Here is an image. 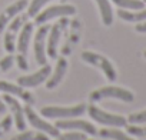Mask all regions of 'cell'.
Listing matches in <instances>:
<instances>
[{
  "mask_svg": "<svg viewBox=\"0 0 146 140\" xmlns=\"http://www.w3.org/2000/svg\"><path fill=\"white\" fill-rule=\"evenodd\" d=\"M88 136L83 131H78V130H73L69 133H59L57 137H54V140H86Z\"/></svg>",
  "mask_w": 146,
  "mask_h": 140,
  "instance_id": "cell-23",
  "label": "cell"
},
{
  "mask_svg": "<svg viewBox=\"0 0 146 140\" xmlns=\"http://www.w3.org/2000/svg\"><path fill=\"white\" fill-rule=\"evenodd\" d=\"M50 26L49 24H40V27L37 29L36 34H35V40H33V50H35V57L36 61L43 66L47 63V54H46V37L49 33Z\"/></svg>",
  "mask_w": 146,
  "mask_h": 140,
  "instance_id": "cell-10",
  "label": "cell"
},
{
  "mask_svg": "<svg viewBox=\"0 0 146 140\" xmlns=\"http://www.w3.org/2000/svg\"><path fill=\"white\" fill-rule=\"evenodd\" d=\"M98 134L103 139H110V140H135L127 133L119 130V127H103L98 130Z\"/></svg>",
  "mask_w": 146,
  "mask_h": 140,
  "instance_id": "cell-19",
  "label": "cell"
},
{
  "mask_svg": "<svg viewBox=\"0 0 146 140\" xmlns=\"http://www.w3.org/2000/svg\"><path fill=\"white\" fill-rule=\"evenodd\" d=\"M27 5H29L27 0H17V2L12 3L0 13V33L6 29V26L10 23V20H13L17 15H20L27 7Z\"/></svg>",
  "mask_w": 146,
  "mask_h": 140,
  "instance_id": "cell-14",
  "label": "cell"
},
{
  "mask_svg": "<svg viewBox=\"0 0 146 140\" xmlns=\"http://www.w3.org/2000/svg\"><path fill=\"white\" fill-rule=\"evenodd\" d=\"M119 9L126 10H140L145 9V0H112Z\"/></svg>",
  "mask_w": 146,
  "mask_h": 140,
  "instance_id": "cell-21",
  "label": "cell"
},
{
  "mask_svg": "<svg viewBox=\"0 0 146 140\" xmlns=\"http://www.w3.org/2000/svg\"><path fill=\"white\" fill-rule=\"evenodd\" d=\"M67 26H69L67 17H59V20L53 26H50L47 37H46V54L50 59L57 57V46H59L60 37H62L63 32L67 29Z\"/></svg>",
  "mask_w": 146,
  "mask_h": 140,
  "instance_id": "cell-5",
  "label": "cell"
},
{
  "mask_svg": "<svg viewBox=\"0 0 146 140\" xmlns=\"http://www.w3.org/2000/svg\"><path fill=\"white\" fill-rule=\"evenodd\" d=\"M23 112H25V117H26V122L30 123L35 129H37L39 131H43L46 133L47 136H52V137H57L60 130L54 126V124H50L49 122H46L43 117H40L30 104H26L23 107Z\"/></svg>",
  "mask_w": 146,
  "mask_h": 140,
  "instance_id": "cell-7",
  "label": "cell"
},
{
  "mask_svg": "<svg viewBox=\"0 0 146 140\" xmlns=\"http://www.w3.org/2000/svg\"><path fill=\"white\" fill-rule=\"evenodd\" d=\"M6 109H7L6 103L2 100V97H0V113H6Z\"/></svg>",
  "mask_w": 146,
  "mask_h": 140,
  "instance_id": "cell-30",
  "label": "cell"
},
{
  "mask_svg": "<svg viewBox=\"0 0 146 140\" xmlns=\"http://www.w3.org/2000/svg\"><path fill=\"white\" fill-rule=\"evenodd\" d=\"M86 140H95V139H86Z\"/></svg>",
  "mask_w": 146,
  "mask_h": 140,
  "instance_id": "cell-32",
  "label": "cell"
},
{
  "mask_svg": "<svg viewBox=\"0 0 146 140\" xmlns=\"http://www.w3.org/2000/svg\"><path fill=\"white\" fill-rule=\"evenodd\" d=\"M12 124H13V117H12V114H7L2 122H0V137L10 131Z\"/></svg>",
  "mask_w": 146,
  "mask_h": 140,
  "instance_id": "cell-27",
  "label": "cell"
},
{
  "mask_svg": "<svg viewBox=\"0 0 146 140\" xmlns=\"http://www.w3.org/2000/svg\"><path fill=\"white\" fill-rule=\"evenodd\" d=\"M143 57H145V59H146V50H145V52H143Z\"/></svg>",
  "mask_w": 146,
  "mask_h": 140,
  "instance_id": "cell-31",
  "label": "cell"
},
{
  "mask_svg": "<svg viewBox=\"0 0 146 140\" xmlns=\"http://www.w3.org/2000/svg\"><path fill=\"white\" fill-rule=\"evenodd\" d=\"M86 112L93 122L100 123V124L108 126V127H125L127 124V119L125 116L109 113V112L98 107L96 104H89L86 107Z\"/></svg>",
  "mask_w": 146,
  "mask_h": 140,
  "instance_id": "cell-4",
  "label": "cell"
},
{
  "mask_svg": "<svg viewBox=\"0 0 146 140\" xmlns=\"http://www.w3.org/2000/svg\"><path fill=\"white\" fill-rule=\"evenodd\" d=\"M135 30H136L137 33H146V20H143V22H140V23H136Z\"/></svg>",
  "mask_w": 146,
  "mask_h": 140,
  "instance_id": "cell-29",
  "label": "cell"
},
{
  "mask_svg": "<svg viewBox=\"0 0 146 140\" xmlns=\"http://www.w3.org/2000/svg\"><path fill=\"white\" fill-rule=\"evenodd\" d=\"M95 2L99 7L102 23L108 27L112 26L113 24V9H112V5H110V0H95Z\"/></svg>",
  "mask_w": 146,
  "mask_h": 140,
  "instance_id": "cell-17",
  "label": "cell"
},
{
  "mask_svg": "<svg viewBox=\"0 0 146 140\" xmlns=\"http://www.w3.org/2000/svg\"><path fill=\"white\" fill-rule=\"evenodd\" d=\"M32 34H33V23L26 22L22 27V32H20L17 40H16V49H17L19 54L27 57V50H29V43H30Z\"/></svg>",
  "mask_w": 146,
  "mask_h": 140,
  "instance_id": "cell-16",
  "label": "cell"
},
{
  "mask_svg": "<svg viewBox=\"0 0 146 140\" xmlns=\"http://www.w3.org/2000/svg\"><path fill=\"white\" fill-rule=\"evenodd\" d=\"M76 15V7L73 5H56V6H50L44 10H40L39 15L35 17V23L37 24H44L52 19L56 17H69Z\"/></svg>",
  "mask_w": 146,
  "mask_h": 140,
  "instance_id": "cell-6",
  "label": "cell"
},
{
  "mask_svg": "<svg viewBox=\"0 0 146 140\" xmlns=\"http://www.w3.org/2000/svg\"><path fill=\"white\" fill-rule=\"evenodd\" d=\"M117 16L129 23H140L143 20H146V9H140V10H126V9H119L117 10Z\"/></svg>",
  "mask_w": 146,
  "mask_h": 140,
  "instance_id": "cell-18",
  "label": "cell"
},
{
  "mask_svg": "<svg viewBox=\"0 0 146 140\" xmlns=\"http://www.w3.org/2000/svg\"><path fill=\"white\" fill-rule=\"evenodd\" d=\"M15 60L17 61V66H19V69H20V70H23V72L29 69V63H27V57H26V56L17 54V57H16Z\"/></svg>",
  "mask_w": 146,
  "mask_h": 140,
  "instance_id": "cell-28",
  "label": "cell"
},
{
  "mask_svg": "<svg viewBox=\"0 0 146 140\" xmlns=\"http://www.w3.org/2000/svg\"><path fill=\"white\" fill-rule=\"evenodd\" d=\"M10 140H50V139L43 131H27V130H23L19 134L13 136Z\"/></svg>",
  "mask_w": 146,
  "mask_h": 140,
  "instance_id": "cell-20",
  "label": "cell"
},
{
  "mask_svg": "<svg viewBox=\"0 0 146 140\" xmlns=\"http://www.w3.org/2000/svg\"><path fill=\"white\" fill-rule=\"evenodd\" d=\"M80 57H82V60H83L85 63H88V64H90V66L99 69L110 83H113V82L117 79L116 69H115L113 63H112L106 56H103V54H100V53H96V52L85 50V52H82Z\"/></svg>",
  "mask_w": 146,
  "mask_h": 140,
  "instance_id": "cell-2",
  "label": "cell"
},
{
  "mask_svg": "<svg viewBox=\"0 0 146 140\" xmlns=\"http://www.w3.org/2000/svg\"><path fill=\"white\" fill-rule=\"evenodd\" d=\"M27 15H17L13 20H10V23L6 26L7 30L5 33V50L7 53H13L16 50V40H17V34L20 32V29L23 27V24L27 22Z\"/></svg>",
  "mask_w": 146,
  "mask_h": 140,
  "instance_id": "cell-8",
  "label": "cell"
},
{
  "mask_svg": "<svg viewBox=\"0 0 146 140\" xmlns=\"http://www.w3.org/2000/svg\"><path fill=\"white\" fill-rule=\"evenodd\" d=\"M86 104L79 103L75 106H44L40 109V114L46 119H73L86 113Z\"/></svg>",
  "mask_w": 146,
  "mask_h": 140,
  "instance_id": "cell-3",
  "label": "cell"
},
{
  "mask_svg": "<svg viewBox=\"0 0 146 140\" xmlns=\"http://www.w3.org/2000/svg\"><path fill=\"white\" fill-rule=\"evenodd\" d=\"M0 92L3 93H7V94H12V96H16L19 99H22L26 104H30L33 106L36 103V97L33 93H30L29 90H26L23 86L20 85H13L10 82H6V80H0Z\"/></svg>",
  "mask_w": 146,
  "mask_h": 140,
  "instance_id": "cell-13",
  "label": "cell"
},
{
  "mask_svg": "<svg viewBox=\"0 0 146 140\" xmlns=\"http://www.w3.org/2000/svg\"><path fill=\"white\" fill-rule=\"evenodd\" d=\"M2 100L6 103V106L10 109V114L13 117L15 126L19 131H23L26 129V117H25V112H23V106L20 104L19 100H16L12 94L5 93V96L2 97Z\"/></svg>",
  "mask_w": 146,
  "mask_h": 140,
  "instance_id": "cell-12",
  "label": "cell"
},
{
  "mask_svg": "<svg viewBox=\"0 0 146 140\" xmlns=\"http://www.w3.org/2000/svg\"><path fill=\"white\" fill-rule=\"evenodd\" d=\"M67 66H69V63H67V60L64 57H59L57 59L54 69H52V73H50L49 79L46 80V89L53 90V89H56L60 85V82L63 80V77L67 73Z\"/></svg>",
  "mask_w": 146,
  "mask_h": 140,
  "instance_id": "cell-15",
  "label": "cell"
},
{
  "mask_svg": "<svg viewBox=\"0 0 146 140\" xmlns=\"http://www.w3.org/2000/svg\"><path fill=\"white\" fill-rule=\"evenodd\" d=\"M105 99H116V100H120L125 103H132L135 100V94L129 89H125L120 86H113V85L99 87L89 94L90 103H96V102H100Z\"/></svg>",
  "mask_w": 146,
  "mask_h": 140,
  "instance_id": "cell-1",
  "label": "cell"
},
{
  "mask_svg": "<svg viewBox=\"0 0 146 140\" xmlns=\"http://www.w3.org/2000/svg\"><path fill=\"white\" fill-rule=\"evenodd\" d=\"M126 119H127V123H130V124H142V123H146V109H145V110L135 112V113L129 114Z\"/></svg>",
  "mask_w": 146,
  "mask_h": 140,
  "instance_id": "cell-25",
  "label": "cell"
},
{
  "mask_svg": "<svg viewBox=\"0 0 146 140\" xmlns=\"http://www.w3.org/2000/svg\"><path fill=\"white\" fill-rule=\"evenodd\" d=\"M126 133L133 137H146V124H126Z\"/></svg>",
  "mask_w": 146,
  "mask_h": 140,
  "instance_id": "cell-24",
  "label": "cell"
},
{
  "mask_svg": "<svg viewBox=\"0 0 146 140\" xmlns=\"http://www.w3.org/2000/svg\"><path fill=\"white\" fill-rule=\"evenodd\" d=\"M52 66L50 64H43L37 72L32 73V75H25V76H20L17 77V85L23 86V87H36V86H40L42 83H44L50 73H52Z\"/></svg>",
  "mask_w": 146,
  "mask_h": 140,
  "instance_id": "cell-11",
  "label": "cell"
},
{
  "mask_svg": "<svg viewBox=\"0 0 146 140\" xmlns=\"http://www.w3.org/2000/svg\"><path fill=\"white\" fill-rule=\"evenodd\" d=\"M49 2H52V0H32L30 5H27V16L36 17L39 12L44 7V5H47Z\"/></svg>",
  "mask_w": 146,
  "mask_h": 140,
  "instance_id": "cell-22",
  "label": "cell"
},
{
  "mask_svg": "<svg viewBox=\"0 0 146 140\" xmlns=\"http://www.w3.org/2000/svg\"><path fill=\"white\" fill-rule=\"evenodd\" d=\"M59 130H78L83 131L86 134L95 136L98 134V129L93 123H89L86 120H82L79 117H73V119H59L54 124Z\"/></svg>",
  "mask_w": 146,
  "mask_h": 140,
  "instance_id": "cell-9",
  "label": "cell"
},
{
  "mask_svg": "<svg viewBox=\"0 0 146 140\" xmlns=\"http://www.w3.org/2000/svg\"><path fill=\"white\" fill-rule=\"evenodd\" d=\"M0 73H2V72H0Z\"/></svg>",
  "mask_w": 146,
  "mask_h": 140,
  "instance_id": "cell-33",
  "label": "cell"
},
{
  "mask_svg": "<svg viewBox=\"0 0 146 140\" xmlns=\"http://www.w3.org/2000/svg\"><path fill=\"white\" fill-rule=\"evenodd\" d=\"M15 56L12 53H9L7 56H5L3 59H0V72H9L15 64Z\"/></svg>",
  "mask_w": 146,
  "mask_h": 140,
  "instance_id": "cell-26",
  "label": "cell"
}]
</instances>
